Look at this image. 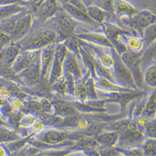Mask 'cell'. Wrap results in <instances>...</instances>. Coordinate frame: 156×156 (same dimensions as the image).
Returning <instances> with one entry per match:
<instances>
[{
    "label": "cell",
    "instance_id": "6da1fadb",
    "mask_svg": "<svg viewBox=\"0 0 156 156\" xmlns=\"http://www.w3.org/2000/svg\"><path fill=\"white\" fill-rule=\"evenodd\" d=\"M58 37L57 31L51 28L39 29L27 35L18 42L21 48L26 50H35L54 44Z\"/></svg>",
    "mask_w": 156,
    "mask_h": 156
},
{
    "label": "cell",
    "instance_id": "7a4b0ae2",
    "mask_svg": "<svg viewBox=\"0 0 156 156\" xmlns=\"http://www.w3.org/2000/svg\"><path fill=\"white\" fill-rule=\"evenodd\" d=\"M33 23V16L28 10L17 20L10 37L12 42L18 43L30 33Z\"/></svg>",
    "mask_w": 156,
    "mask_h": 156
},
{
    "label": "cell",
    "instance_id": "3957f363",
    "mask_svg": "<svg viewBox=\"0 0 156 156\" xmlns=\"http://www.w3.org/2000/svg\"><path fill=\"white\" fill-rule=\"evenodd\" d=\"M55 27L63 37H69L74 34L77 23L69 14L62 8L53 18Z\"/></svg>",
    "mask_w": 156,
    "mask_h": 156
},
{
    "label": "cell",
    "instance_id": "277c9868",
    "mask_svg": "<svg viewBox=\"0 0 156 156\" xmlns=\"http://www.w3.org/2000/svg\"><path fill=\"white\" fill-rule=\"evenodd\" d=\"M62 8L58 0H45L34 12L40 19L47 20L55 17Z\"/></svg>",
    "mask_w": 156,
    "mask_h": 156
},
{
    "label": "cell",
    "instance_id": "5b68a950",
    "mask_svg": "<svg viewBox=\"0 0 156 156\" xmlns=\"http://www.w3.org/2000/svg\"><path fill=\"white\" fill-rule=\"evenodd\" d=\"M155 22L156 17L155 14L148 9L138 11L132 18V23L134 27L143 33L146 28L155 24Z\"/></svg>",
    "mask_w": 156,
    "mask_h": 156
},
{
    "label": "cell",
    "instance_id": "8992f818",
    "mask_svg": "<svg viewBox=\"0 0 156 156\" xmlns=\"http://www.w3.org/2000/svg\"><path fill=\"white\" fill-rule=\"evenodd\" d=\"M68 53L67 47L64 44H60L56 47L54 62L52 68L51 82L54 83L59 80L62 74V63Z\"/></svg>",
    "mask_w": 156,
    "mask_h": 156
},
{
    "label": "cell",
    "instance_id": "52a82bcc",
    "mask_svg": "<svg viewBox=\"0 0 156 156\" xmlns=\"http://www.w3.org/2000/svg\"><path fill=\"white\" fill-rule=\"evenodd\" d=\"M124 63L131 71L134 78H136L138 84L142 85V74L141 73V58L133 53H126L123 56Z\"/></svg>",
    "mask_w": 156,
    "mask_h": 156
},
{
    "label": "cell",
    "instance_id": "ba28073f",
    "mask_svg": "<svg viewBox=\"0 0 156 156\" xmlns=\"http://www.w3.org/2000/svg\"><path fill=\"white\" fill-rule=\"evenodd\" d=\"M115 73L117 77L123 84L129 87L136 86L134 78L131 71L120 59L116 62Z\"/></svg>",
    "mask_w": 156,
    "mask_h": 156
},
{
    "label": "cell",
    "instance_id": "9c48e42d",
    "mask_svg": "<svg viewBox=\"0 0 156 156\" xmlns=\"http://www.w3.org/2000/svg\"><path fill=\"white\" fill-rule=\"evenodd\" d=\"M137 12L136 6L127 0H114V12L118 16L133 18Z\"/></svg>",
    "mask_w": 156,
    "mask_h": 156
},
{
    "label": "cell",
    "instance_id": "30bf717a",
    "mask_svg": "<svg viewBox=\"0 0 156 156\" xmlns=\"http://www.w3.org/2000/svg\"><path fill=\"white\" fill-rule=\"evenodd\" d=\"M62 8L74 20L88 24H93L96 23L89 16L87 12L74 6L69 3L62 5Z\"/></svg>",
    "mask_w": 156,
    "mask_h": 156
},
{
    "label": "cell",
    "instance_id": "8fae6325",
    "mask_svg": "<svg viewBox=\"0 0 156 156\" xmlns=\"http://www.w3.org/2000/svg\"><path fill=\"white\" fill-rule=\"evenodd\" d=\"M21 50V47L18 43H11L0 52V59H2L6 64L9 65L14 62L17 58Z\"/></svg>",
    "mask_w": 156,
    "mask_h": 156
},
{
    "label": "cell",
    "instance_id": "7c38bea8",
    "mask_svg": "<svg viewBox=\"0 0 156 156\" xmlns=\"http://www.w3.org/2000/svg\"><path fill=\"white\" fill-rule=\"evenodd\" d=\"M142 140V133L136 128H129L126 130L121 137V144L125 146L139 144Z\"/></svg>",
    "mask_w": 156,
    "mask_h": 156
},
{
    "label": "cell",
    "instance_id": "4fadbf2b",
    "mask_svg": "<svg viewBox=\"0 0 156 156\" xmlns=\"http://www.w3.org/2000/svg\"><path fill=\"white\" fill-rule=\"evenodd\" d=\"M56 46L55 44H49L44 48L42 52L41 74L45 76L55 58Z\"/></svg>",
    "mask_w": 156,
    "mask_h": 156
},
{
    "label": "cell",
    "instance_id": "5bb4252c",
    "mask_svg": "<svg viewBox=\"0 0 156 156\" xmlns=\"http://www.w3.org/2000/svg\"><path fill=\"white\" fill-rule=\"evenodd\" d=\"M28 8L27 5L24 3L0 6V23L23 11L28 9Z\"/></svg>",
    "mask_w": 156,
    "mask_h": 156
},
{
    "label": "cell",
    "instance_id": "9a60e30c",
    "mask_svg": "<svg viewBox=\"0 0 156 156\" xmlns=\"http://www.w3.org/2000/svg\"><path fill=\"white\" fill-rule=\"evenodd\" d=\"M38 51L27 52L21 54L16 59L14 69L16 72H20L28 68L33 61L37 58Z\"/></svg>",
    "mask_w": 156,
    "mask_h": 156
},
{
    "label": "cell",
    "instance_id": "2e32d148",
    "mask_svg": "<svg viewBox=\"0 0 156 156\" xmlns=\"http://www.w3.org/2000/svg\"><path fill=\"white\" fill-rule=\"evenodd\" d=\"M41 74V69L40 62L38 58L36 59L30 66L26 69L24 75L27 80L32 83L34 84L40 80Z\"/></svg>",
    "mask_w": 156,
    "mask_h": 156
},
{
    "label": "cell",
    "instance_id": "e0dca14e",
    "mask_svg": "<svg viewBox=\"0 0 156 156\" xmlns=\"http://www.w3.org/2000/svg\"><path fill=\"white\" fill-rule=\"evenodd\" d=\"M87 13L89 16L96 23H102L108 18L109 12L97 5L87 7Z\"/></svg>",
    "mask_w": 156,
    "mask_h": 156
},
{
    "label": "cell",
    "instance_id": "ac0fdd59",
    "mask_svg": "<svg viewBox=\"0 0 156 156\" xmlns=\"http://www.w3.org/2000/svg\"><path fill=\"white\" fill-rule=\"evenodd\" d=\"M65 137L66 136L63 133L56 131H49L43 133L39 139L43 142L54 144L63 141Z\"/></svg>",
    "mask_w": 156,
    "mask_h": 156
},
{
    "label": "cell",
    "instance_id": "d6986e66",
    "mask_svg": "<svg viewBox=\"0 0 156 156\" xmlns=\"http://www.w3.org/2000/svg\"><path fill=\"white\" fill-rule=\"evenodd\" d=\"M66 60L65 61V68H66V73H71L73 76L77 77H81L80 69L78 66V64L76 61L75 57L71 55L68 54V57L66 56Z\"/></svg>",
    "mask_w": 156,
    "mask_h": 156
},
{
    "label": "cell",
    "instance_id": "ffe728a7",
    "mask_svg": "<svg viewBox=\"0 0 156 156\" xmlns=\"http://www.w3.org/2000/svg\"><path fill=\"white\" fill-rule=\"evenodd\" d=\"M119 134L116 132H109L101 134L98 140L102 144L107 147H111L118 142Z\"/></svg>",
    "mask_w": 156,
    "mask_h": 156
},
{
    "label": "cell",
    "instance_id": "44dd1931",
    "mask_svg": "<svg viewBox=\"0 0 156 156\" xmlns=\"http://www.w3.org/2000/svg\"><path fill=\"white\" fill-rule=\"evenodd\" d=\"M155 107H156V100H155V90H154L151 94L150 98L149 99L145 109L144 111V114L148 118H152L155 114Z\"/></svg>",
    "mask_w": 156,
    "mask_h": 156
},
{
    "label": "cell",
    "instance_id": "7402d4cb",
    "mask_svg": "<svg viewBox=\"0 0 156 156\" xmlns=\"http://www.w3.org/2000/svg\"><path fill=\"white\" fill-rule=\"evenodd\" d=\"M56 108L58 112L64 115H70L75 114V111L74 108L70 105H69L68 103H66L64 101L57 102Z\"/></svg>",
    "mask_w": 156,
    "mask_h": 156
},
{
    "label": "cell",
    "instance_id": "603a6c76",
    "mask_svg": "<svg viewBox=\"0 0 156 156\" xmlns=\"http://www.w3.org/2000/svg\"><path fill=\"white\" fill-rule=\"evenodd\" d=\"M145 80L147 84L155 86L156 84V68L155 65L149 67L145 74Z\"/></svg>",
    "mask_w": 156,
    "mask_h": 156
},
{
    "label": "cell",
    "instance_id": "cb8c5ba5",
    "mask_svg": "<svg viewBox=\"0 0 156 156\" xmlns=\"http://www.w3.org/2000/svg\"><path fill=\"white\" fill-rule=\"evenodd\" d=\"M145 41L148 44H152L155 40V24L148 27L144 31Z\"/></svg>",
    "mask_w": 156,
    "mask_h": 156
},
{
    "label": "cell",
    "instance_id": "d4e9b609",
    "mask_svg": "<svg viewBox=\"0 0 156 156\" xmlns=\"http://www.w3.org/2000/svg\"><path fill=\"white\" fill-rule=\"evenodd\" d=\"M144 151L146 155H154L156 154V142L155 139H149L145 143Z\"/></svg>",
    "mask_w": 156,
    "mask_h": 156
},
{
    "label": "cell",
    "instance_id": "484cf974",
    "mask_svg": "<svg viewBox=\"0 0 156 156\" xmlns=\"http://www.w3.org/2000/svg\"><path fill=\"white\" fill-rule=\"evenodd\" d=\"M114 0H98L96 5L106 9L109 12H114Z\"/></svg>",
    "mask_w": 156,
    "mask_h": 156
},
{
    "label": "cell",
    "instance_id": "4316f807",
    "mask_svg": "<svg viewBox=\"0 0 156 156\" xmlns=\"http://www.w3.org/2000/svg\"><path fill=\"white\" fill-rule=\"evenodd\" d=\"M155 43H154V44L152 46L147 49V51H146V54L144 55V57L142 59L141 58V61H143L145 62H148L152 60V58L155 59Z\"/></svg>",
    "mask_w": 156,
    "mask_h": 156
},
{
    "label": "cell",
    "instance_id": "83f0119b",
    "mask_svg": "<svg viewBox=\"0 0 156 156\" xmlns=\"http://www.w3.org/2000/svg\"><path fill=\"white\" fill-rule=\"evenodd\" d=\"M12 43L9 35L0 32V50H2Z\"/></svg>",
    "mask_w": 156,
    "mask_h": 156
},
{
    "label": "cell",
    "instance_id": "f1b7e54d",
    "mask_svg": "<svg viewBox=\"0 0 156 156\" xmlns=\"http://www.w3.org/2000/svg\"><path fill=\"white\" fill-rule=\"evenodd\" d=\"M81 36L84 37H86L89 40H93L94 41L100 42L102 43H108V40L107 39L102 36L99 34H81Z\"/></svg>",
    "mask_w": 156,
    "mask_h": 156
},
{
    "label": "cell",
    "instance_id": "f546056e",
    "mask_svg": "<svg viewBox=\"0 0 156 156\" xmlns=\"http://www.w3.org/2000/svg\"><path fill=\"white\" fill-rule=\"evenodd\" d=\"M44 121L49 124H56L60 125L62 124L64 120L58 116H50L45 118Z\"/></svg>",
    "mask_w": 156,
    "mask_h": 156
},
{
    "label": "cell",
    "instance_id": "4dcf8cb0",
    "mask_svg": "<svg viewBox=\"0 0 156 156\" xmlns=\"http://www.w3.org/2000/svg\"><path fill=\"white\" fill-rule=\"evenodd\" d=\"M54 88L59 93H63L65 91V90L67 88L66 84V80H58L54 85Z\"/></svg>",
    "mask_w": 156,
    "mask_h": 156
},
{
    "label": "cell",
    "instance_id": "1f68e13d",
    "mask_svg": "<svg viewBox=\"0 0 156 156\" xmlns=\"http://www.w3.org/2000/svg\"><path fill=\"white\" fill-rule=\"evenodd\" d=\"M45 0H27V5L28 7H30L33 12H34L37 8L40 6Z\"/></svg>",
    "mask_w": 156,
    "mask_h": 156
},
{
    "label": "cell",
    "instance_id": "d6a6232c",
    "mask_svg": "<svg viewBox=\"0 0 156 156\" xmlns=\"http://www.w3.org/2000/svg\"><path fill=\"white\" fill-rule=\"evenodd\" d=\"M146 131L147 133L152 136L155 137V132H156V128H155V121H151L148 122L146 125Z\"/></svg>",
    "mask_w": 156,
    "mask_h": 156
},
{
    "label": "cell",
    "instance_id": "836d02e7",
    "mask_svg": "<svg viewBox=\"0 0 156 156\" xmlns=\"http://www.w3.org/2000/svg\"><path fill=\"white\" fill-rule=\"evenodd\" d=\"M79 118L77 116L74 115V114H72L70 115H68L66 119L64 121V124L68 126H74L79 122Z\"/></svg>",
    "mask_w": 156,
    "mask_h": 156
},
{
    "label": "cell",
    "instance_id": "e575fe53",
    "mask_svg": "<svg viewBox=\"0 0 156 156\" xmlns=\"http://www.w3.org/2000/svg\"><path fill=\"white\" fill-rule=\"evenodd\" d=\"M29 108L31 110L35 112H41L44 108L42 104L36 101H31L29 105Z\"/></svg>",
    "mask_w": 156,
    "mask_h": 156
},
{
    "label": "cell",
    "instance_id": "d590c367",
    "mask_svg": "<svg viewBox=\"0 0 156 156\" xmlns=\"http://www.w3.org/2000/svg\"><path fill=\"white\" fill-rule=\"evenodd\" d=\"M76 94L81 98H84L87 96V89L86 87L83 84L77 85L76 88Z\"/></svg>",
    "mask_w": 156,
    "mask_h": 156
},
{
    "label": "cell",
    "instance_id": "8d00e7d4",
    "mask_svg": "<svg viewBox=\"0 0 156 156\" xmlns=\"http://www.w3.org/2000/svg\"><path fill=\"white\" fill-rule=\"evenodd\" d=\"M69 3H71V5H73L74 6L79 8L84 11H86L87 9V7L84 4L82 0H70Z\"/></svg>",
    "mask_w": 156,
    "mask_h": 156
},
{
    "label": "cell",
    "instance_id": "74e56055",
    "mask_svg": "<svg viewBox=\"0 0 156 156\" xmlns=\"http://www.w3.org/2000/svg\"><path fill=\"white\" fill-rule=\"evenodd\" d=\"M16 3L27 4V1H25V0H0V6L12 5Z\"/></svg>",
    "mask_w": 156,
    "mask_h": 156
},
{
    "label": "cell",
    "instance_id": "f35d334b",
    "mask_svg": "<svg viewBox=\"0 0 156 156\" xmlns=\"http://www.w3.org/2000/svg\"><path fill=\"white\" fill-rule=\"evenodd\" d=\"M127 153V155H143V150L140 149H134L126 151Z\"/></svg>",
    "mask_w": 156,
    "mask_h": 156
},
{
    "label": "cell",
    "instance_id": "ab89813d",
    "mask_svg": "<svg viewBox=\"0 0 156 156\" xmlns=\"http://www.w3.org/2000/svg\"><path fill=\"white\" fill-rule=\"evenodd\" d=\"M10 137H14L12 134L9 133L7 131H2V130H0V139H5L7 138H9Z\"/></svg>",
    "mask_w": 156,
    "mask_h": 156
},
{
    "label": "cell",
    "instance_id": "60d3db41",
    "mask_svg": "<svg viewBox=\"0 0 156 156\" xmlns=\"http://www.w3.org/2000/svg\"><path fill=\"white\" fill-rule=\"evenodd\" d=\"M103 152H105L104 154H102L103 155H118V151H115L113 149H105V151H103Z\"/></svg>",
    "mask_w": 156,
    "mask_h": 156
},
{
    "label": "cell",
    "instance_id": "b9f144b4",
    "mask_svg": "<svg viewBox=\"0 0 156 156\" xmlns=\"http://www.w3.org/2000/svg\"><path fill=\"white\" fill-rule=\"evenodd\" d=\"M84 4L86 6V7L91 6L93 5H96L98 0H82Z\"/></svg>",
    "mask_w": 156,
    "mask_h": 156
},
{
    "label": "cell",
    "instance_id": "7bdbcfd3",
    "mask_svg": "<svg viewBox=\"0 0 156 156\" xmlns=\"http://www.w3.org/2000/svg\"><path fill=\"white\" fill-rule=\"evenodd\" d=\"M58 1L59 2V3L62 6L65 4H67V3H69L70 0H58Z\"/></svg>",
    "mask_w": 156,
    "mask_h": 156
},
{
    "label": "cell",
    "instance_id": "ee69618b",
    "mask_svg": "<svg viewBox=\"0 0 156 156\" xmlns=\"http://www.w3.org/2000/svg\"><path fill=\"white\" fill-rule=\"evenodd\" d=\"M25 1H27V0H25Z\"/></svg>",
    "mask_w": 156,
    "mask_h": 156
}]
</instances>
